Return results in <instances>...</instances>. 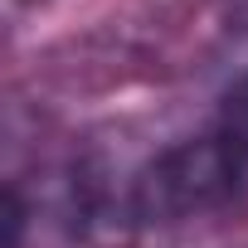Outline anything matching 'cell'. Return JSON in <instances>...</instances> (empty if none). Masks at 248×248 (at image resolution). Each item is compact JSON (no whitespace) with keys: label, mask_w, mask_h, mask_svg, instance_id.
<instances>
[{"label":"cell","mask_w":248,"mask_h":248,"mask_svg":"<svg viewBox=\"0 0 248 248\" xmlns=\"http://www.w3.org/2000/svg\"><path fill=\"white\" fill-rule=\"evenodd\" d=\"M229 200H238V195H233L229 170H224V161H219V151L204 132V137L166 146L161 156H151L132 175L127 219L132 224H180V219L209 214Z\"/></svg>","instance_id":"6da1fadb"},{"label":"cell","mask_w":248,"mask_h":248,"mask_svg":"<svg viewBox=\"0 0 248 248\" xmlns=\"http://www.w3.org/2000/svg\"><path fill=\"white\" fill-rule=\"evenodd\" d=\"M209 141H214V151L229 170L233 195H248V73L229 88L214 127H209Z\"/></svg>","instance_id":"7a4b0ae2"}]
</instances>
